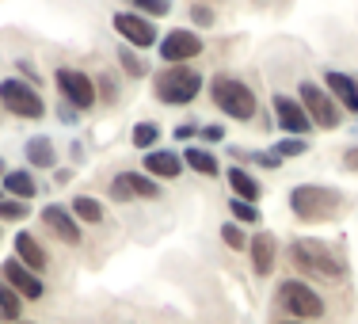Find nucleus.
Returning a JSON list of instances; mask_svg holds the SVG:
<instances>
[{"label":"nucleus","mask_w":358,"mask_h":324,"mask_svg":"<svg viewBox=\"0 0 358 324\" xmlns=\"http://www.w3.org/2000/svg\"><path fill=\"white\" fill-rule=\"evenodd\" d=\"M339 191L331 187H317V183H301L289 191V210H294L301 221H324L339 210Z\"/></svg>","instance_id":"f257e3e1"},{"label":"nucleus","mask_w":358,"mask_h":324,"mask_svg":"<svg viewBox=\"0 0 358 324\" xmlns=\"http://www.w3.org/2000/svg\"><path fill=\"white\" fill-rule=\"evenodd\" d=\"M289 252H294L297 267H301L305 275H313V279H343V271H347L343 260L320 241H294Z\"/></svg>","instance_id":"f03ea898"},{"label":"nucleus","mask_w":358,"mask_h":324,"mask_svg":"<svg viewBox=\"0 0 358 324\" xmlns=\"http://www.w3.org/2000/svg\"><path fill=\"white\" fill-rule=\"evenodd\" d=\"M152 88H157V99L160 104H191L194 96L202 92V76L194 69H187V65H172V69L157 73V80H152Z\"/></svg>","instance_id":"7ed1b4c3"},{"label":"nucleus","mask_w":358,"mask_h":324,"mask_svg":"<svg viewBox=\"0 0 358 324\" xmlns=\"http://www.w3.org/2000/svg\"><path fill=\"white\" fill-rule=\"evenodd\" d=\"M210 96H214V104L225 111L229 118H241V122H248V118L255 115V92H252L244 80H236V76H214V84H210Z\"/></svg>","instance_id":"20e7f679"},{"label":"nucleus","mask_w":358,"mask_h":324,"mask_svg":"<svg viewBox=\"0 0 358 324\" xmlns=\"http://www.w3.org/2000/svg\"><path fill=\"white\" fill-rule=\"evenodd\" d=\"M278 305H282L286 313H294L297 321H317V317H324L320 294L309 283H301V279H286V283L278 286Z\"/></svg>","instance_id":"39448f33"},{"label":"nucleus","mask_w":358,"mask_h":324,"mask_svg":"<svg viewBox=\"0 0 358 324\" xmlns=\"http://www.w3.org/2000/svg\"><path fill=\"white\" fill-rule=\"evenodd\" d=\"M0 104L12 111V115H20V118H42V115H46L42 96L31 88L27 80H20V76H12V80H0Z\"/></svg>","instance_id":"423d86ee"},{"label":"nucleus","mask_w":358,"mask_h":324,"mask_svg":"<svg viewBox=\"0 0 358 324\" xmlns=\"http://www.w3.org/2000/svg\"><path fill=\"white\" fill-rule=\"evenodd\" d=\"M301 107L309 111L313 126H320V130H336V126L343 122V111H339L336 99H331V92H324L309 80L301 84Z\"/></svg>","instance_id":"0eeeda50"},{"label":"nucleus","mask_w":358,"mask_h":324,"mask_svg":"<svg viewBox=\"0 0 358 324\" xmlns=\"http://www.w3.org/2000/svg\"><path fill=\"white\" fill-rule=\"evenodd\" d=\"M57 88H62V96L69 99V107L76 111H88L92 104H96V84L88 80V73L80 69H57Z\"/></svg>","instance_id":"6e6552de"},{"label":"nucleus","mask_w":358,"mask_h":324,"mask_svg":"<svg viewBox=\"0 0 358 324\" xmlns=\"http://www.w3.org/2000/svg\"><path fill=\"white\" fill-rule=\"evenodd\" d=\"M115 31L122 35L130 46L138 50H149L157 42V27H152L149 15H138V12H115Z\"/></svg>","instance_id":"1a4fd4ad"},{"label":"nucleus","mask_w":358,"mask_h":324,"mask_svg":"<svg viewBox=\"0 0 358 324\" xmlns=\"http://www.w3.org/2000/svg\"><path fill=\"white\" fill-rule=\"evenodd\" d=\"M199 54H202V38L194 35V31H168V35L160 38V57H164L168 65H183Z\"/></svg>","instance_id":"9d476101"},{"label":"nucleus","mask_w":358,"mask_h":324,"mask_svg":"<svg viewBox=\"0 0 358 324\" xmlns=\"http://www.w3.org/2000/svg\"><path fill=\"white\" fill-rule=\"evenodd\" d=\"M110 195H115L118 202H126V199H160V187H157L152 176L122 172V176H115V183H110Z\"/></svg>","instance_id":"9b49d317"},{"label":"nucleus","mask_w":358,"mask_h":324,"mask_svg":"<svg viewBox=\"0 0 358 324\" xmlns=\"http://www.w3.org/2000/svg\"><path fill=\"white\" fill-rule=\"evenodd\" d=\"M275 118L286 134H294V138H305V130L313 126V118H309V111L301 107V99H289V96H275Z\"/></svg>","instance_id":"f8f14e48"},{"label":"nucleus","mask_w":358,"mask_h":324,"mask_svg":"<svg viewBox=\"0 0 358 324\" xmlns=\"http://www.w3.org/2000/svg\"><path fill=\"white\" fill-rule=\"evenodd\" d=\"M4 283L15 290L20 297H27V302H35V297H42V283H38V271H31L27 263H20V260H8L4 263Z\"/></svg>","instance_id":"ddd939ff"},{"label":"nucleus","mask_w":358,"mask_h":324,"mask_svg":"<svg viewBox=\"0 0 358 324\" xmlns=\"http://www.w3.org/2000/svg\"><path fill=\"white\" fill-rule=\"evenodd\" d=\"M42 221H46V225L57 233V241L80 244V221H76L73 210H65V206H57V202H50V206L42 210Z\"/></svg>","instance_id":"4468645a"},{"label":"nucleus","mask_w":358,"mask_h":324,"mask_svg":"<svg viewBox=\"0 0 358 324\" xmlns=\"http://www.w3.org/2000/svg\"><path fill=\"white\" fill-rule=\"evenodd\" d=\"M324 80H328L331 99H339V107H347L351 115H358V84H355V76L328 69V76H324Z\"/></svg>","instance_id":"2eb2a0df"},{"label":"nucleus","mask_w":358,"mask_h":324,"mask_svg":"<svg viewBox=\"0 0 358 324\" xmlns=\"http://www.w3.org/2000/svg\"><path fill=\"white\" fill-rule=\"evenodd\" d=\"M145 172H149V176H160V180H172V176L183 172V160H179V153L149 149V157H145Z\"/></svg>","instance_id":"dca6fc26"},{"label":"nucleus","mask_w":358,"mask_h":324,"mask_svg":"<svg viewBox=\"0 0 358 324\" xmlns=\"http://www.w3.org/2000/svg\"><path fill=\"white\" fill-rule=\"evenodd\" d=\"M248 248H252L255 275H271V267H275V237H271V233H255L248 241Z\"/></svg>","instance_id":"f3484780"},{"label":"nucleus","mask_w":358,"mask_h":324,"mask_svg":"<svg viewBox=\"0 0 358 324\" xmlns=\"http://www.w3.org/2000/svg\"><path fill=\"white\" fill-rule=\"evenodd\" d=\"M15 252H20V263H27L31 271L46 267V252L38 248V241L31 233H15Z\"/></svg>","instance_id":"a211bd4d"},{"label":"nucleus","mask_w":358,"mask_h":324,"mask_svg":"<svg viewBox=\"0 0 358 324\" xmlns=\"http://www.w3.org/2000/svg\"><path fill=\"white\" fill-rule=\"evenodd\" d=\"M35 180H31V172H4V195H15V199L31 202L35 199Z\"/></svg>","instance_id":"6ab92c4d"},{"label":"nucleus","mask_w":358,"mask_h":324,"mask_svg":"<svg viewBox=\"0 0 358 324\" xmlns=\"http://www.w3.org/2000/svg\"><path fill=\"white\" fill-rule=\"evenodd\" d=\"M229 187L236 191V199H248V202H255V199L263 195V191H259V183H255L252 176L241 168V164H236V168H229Z\"/></svg>","instance_id":"aec40b11"},{"label":"nucleus","mask_w":358,"mask_h":324,"mask_svg":"<svg viewBox=\"0 0 358 324\" xmlns=\"http://www.w3.org/2000/svg\"><path fill=\"white\" fill-rule=\"evenodd\" d=\"M183 164H191L194 172H202V176H217V157L206 149H199V145H191V149L183 153Z\"/></svg>","instance_id":"412c9836"},{"label":"nucleus","mask_w":358,"mask_h":324,"mask_svg":"<svg viewBox=\"0 0 358 324\" xmlns=\"http://www.w3.org/2000/svg\"><path fill=\"white\" fill-rule=\"evenodd\" d=\"M27 160H31V164H35V168H50V164H54V141H50V138H31L27 141Z\"/></svg>","instance_id":"4be33fe9"},{"label":"nucleus","mask_w":358,"mask_h":324,"mask_svg":"<svg viewBox=\"0 0 358 324\" xmlns=\"http://www.w3.org/2000/svg\"><path fill=\"white\" fill-rule=\"evenodd\" d=\"M73 214H76V221L99 225V221H103V206H99L96 199H88V195H80V199H73Z\"/></svg>","instance_id":"5701e85b"},{"label":"nucleus","mask_w":358,"mask_h":324,"mask_svg":"<svg viewBox=\"0 0 358 324\" xmlns=\"http://www.w3.org/2000/svg\"><path fill=\"white\" fill-rule=\"evenodd\" d=\"M20 309H23V297L15 294L4 279H0V317H4V321H20Z\"/></svg>","instance_id":"b1692460"},{"label":"nucleus","mask_w":358,"mask_h":324,"mask_svg":"<svg viewBox=\"0 0 358 324\" xmlns=\"http://www.w3.org/2000/svg\"><path fill=\"white\" fill-rule=\"evenodd\" d=\"M157 138H160V126L157 122H138V126H134V145H138V149H152Z\"/></svg>","instance_id":"393cba45"},{"label":"nucleus","mask_w":358,"mask_h":324,"mask_svg":"<svg viewBox=\"0 0 358 324\" xmlns=\"http://www.w3.org/2000/svg\"><path fill=\"white\" fill-rule=\"evenodd\" d=\"M229 210H233L236 221H248V225H255V221H259V210H255L248 199H233V202H229Z\"/></svg>","instance_id":"a878e982"},{"label":"nucleus","mask_w":358,"mask_h":324,"mask_svg":"<svg viewBox=\"0 0 358 324\" xmlns=\"http://www.w3.org/2000/svg\"><path fill=\"white\" fill-rule=\"evenodd\" d=\"M305 149H309V141H305V138H294V134H289L286 141H278V145H275L278 157H301Z\"/></svg>","instance_id":"bb28decb"},{"label":"nucleus","mask_w":358,"mask_h":324,"mask_svg":"<svg viewBox=\"0 0 358 324\" xmlns=\"http://www.w3.org/2000/svg\"><path fill=\"white\" fill-rule=\"evenodd\" d=\"M221 241H225L229 248H236V252L248 248V237H244V229H241V225H225V229H221Z\"/></svg>","instance_id":"cd10ccee"},{"label":"nucleus","mask_w":358,"mask_h":324,"mask_svg":"<svg viewBox=\"0 0 358 324\" xmlns=\"http://www.w3.org/2000/svg\"><path fill=\"white\" fill-rule=\"evenodd\" d=\"M134 8H141L145 15H168L172 12V0H130Z\"/></svg>","instance_id":"c85d7f7f"},{"label":"nucleus","mask_w":358,"mask_h":324,"mask_svg":"<svg viewBox=\"0 0 358 324\" xmlns=\"http://www.w3.org/2000/svg\"><path fill=\"white\" fill-rule=\"evenodd\" d=\"M118 62L126 65V73H130V76H145V65L130 54V50H118Z\"/></svg>","instance_id":"c756f323"},{"label":"nucleus","mask_w":358,"mask_h":324,"mask_svg":"<svg viewBox=\"0 0 358 324\" xmlns=\"http://www.w3.org/2000/svg\"><path fill=\"white\" fill-rule=\"evenodd\" d=\"M0 218H27V202H8V199H0Z\"/></svg>","instance_id":"7c9ffc66"},{"label":"nucleus","mask_w":358,"mask_h":324,"mask_svg":"<svg viewBox=\"0 0 358 324\" xmlns=\"http://www.w3.org/2000/svg\"><path fill=\"white\" fill-rule=\"evenodd\" d=\"M191 15H194V23H199V27H210V23H214V12H210V8H202V4H194Z\"/></svg>","instance_id":"2f4dec72"},{"label":"nucleus","mask_w":358,"mask_h":324,"mask_svg":"<svg viewBox=\"0 0 358 324\" xmlns=\"http://www.w3.org/2000/svg\"><path fill=\"white\" fill-rule=\"evenodd\" d=\"M343 168L347 172H358V145H351V149L343 153Z\"/></svg>","instance_id":"473e14b6"},{"label":"nucleus","mask_w":358,"mask_h":324,"mask_svg":"<svg viewBox=\"0 0 358 324\" xmlns=\"http://www.w3.org/2000/svg\"><path fill=\"white\" fill-rule=\"evenodd\" d=\"M202 141H221V138H225V130H221V126H202Z\"/></svg>","instance_id":"72a5a7b5"},{"label":"nucleus","mask_w":358,"mask_h":324,"mask_svg":"<svg viewBox=\"0 0 358 324\" xmlns=\"http://www.w3.org/2000/svg\"><path fill=\"white\" fill-rule=\"evenodd\" d=\"M191 134H199V126H176V138H191Z\"/></svg>","instance_id":"f704fd0d"},{"label":"nucleus","mask_w":358,"mask_h":324,"mask_svg":"<svg viewBox=\"0 0 358 324\" xmlns=\"http://www.w3.org/2000/svg\"><path fill=\"white\" fill-rule=\"evenodd\" d=\"M286 324H301V321H286Z\"/></svg>","instance_id":"c9c22d12"},{"label":"nucleus","mask_w":358,"mask_h":324,"mask_svg":"<svg viewBox=\"0 0 358 324\" xmlns=\"http://www.w3.org/2000/svg\"><path fill=\"white\" fill-rule=\"evenodd\" d=\"M0 199H4V187H0Z\"/></svg>","instance_id":"e433bc0d"},{"label":"nucleus","mask_w":358,"mask_h":324,"mask_svg":"<svg viewBox=\"0 0 358 324\" xmlns=\"http://www.w3.org/2000/svg\"><path fill=\"white\" fill-rule=\"evenodd\" d=\"M0 172H4V160H0Z\"/></svg>","instance_id":"4c0bfd02"}]
</instances>
